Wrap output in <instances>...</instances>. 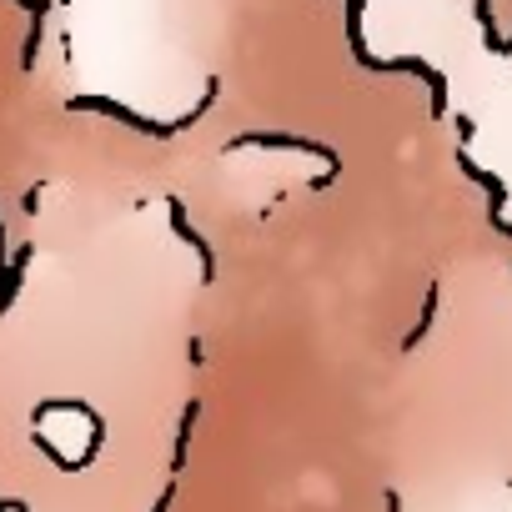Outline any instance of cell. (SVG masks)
Instances as JSON below:
<instances>
[{
  "instance_id": "277c9868",
  "label": "cell",
  "mask_w": 512,
  "mask_h": 512,
  "mask_svg": "<svg viewBox=\"0 0 512 512\" xmlns=\"http://www.w3.org/2000/svg\"><path fill=\"white\" fill-rule=\"evenodd\" d=\"M437 307H442V282H427V297H422V312H417V322H412V332L402 337V352H417V347L427 342V332L437 327Z\"/></svg>"
},
{
  "instance_id": "7a4b0ae2",
  "label": "cell",
  "mask_w": 512,
  "mask_h": 512,
  "mask_svg": "<svg viewBox=\"0 0 512 512\" xmlns=\"http://www.w3.org/2000/svg\"><path fill=\"white\" fill-rule=\"evenodd\" d=\"M251 146H262V151H302V156L327 161V171L307 181V191H312V196H317V191H327V186L342 176V156H337V146H327V141H307V136H292V131H236L221 151L231 156V151H251Z\"/></svg>"
},
{
  "instance_id": "3957f363",
  "label": "cell",
  "mask_w": 512,
  "mask_h": 512,
  "mask_svg": "<svg viewBox=\"0 0 512 512\" xmlns=\"http://www.w3.org/2000/svg\"><path fill=\"white\" fill-rule=\"evenodd\" d=\"M166 201H171V231H176V236L201 256V287H211V282H216V251H211V241L191 226V216H186V201H181V196H166Z\"/></svg>"
},
{
  "instance_id": "6da1fadb",
  "label": "cell",
  "mask_w": 512,
  "mask_h": 512,
  "mask_svg": "<svg viewBox=\"0 0 512 512\" xmlns=\"http://www.w3.org/2000/svg\"><path fill=\"white\" fill-rule=\"evenodd\" d=\"M362 11H367V0H347V51H352V61H357L362 71H372V76H382V71L417 76V81L427 86V111H432V121H447V76H442L427 56H392V61L372 56L367 41H362Z\"/></svg>"
},
{
  "instance_id": "8992f818",
  "label": "cell",
  "mask_w": 512,
  "mask_h": 512,
  "mask_svg": "<svg viewBox=\"0 0 512 512\" xmlns=\"http://www.w3.org/2000/svg\"><path fill=\"white\" fill-rule=\"evenodd\" d=\"M457 146H472V121L457 116Z\"/></svg>"
},
{
  "instance_id": "52a82bcc",
  "label": "cell",
  "mask_w": 512,
  "mask_h": 512,
  "mask_svg": "<svg viewBox=\"0 0 512 512\" xmlns=\"http://www.w3.org/2000/svg\"><path fill=\"white\" fill-rule=\"evenodd\" d=\"M502 56H512V36H507V46H502Z\"/></svg>"
},
{
  "instance_id": "5b68a950",
  "label": "cell",
  "mask_w": 512,
  "mask_h": 512,
  "mask_svg": "<svg viewBox=\"0 0 512 512\" xmlns=\"http://www.w3.org/2000/svg\"><path fill=\"white\" fill-rule=\"evenodd\" d=\"M472 16H477V31H482V46H487L492 56H502V46H507V36L497 31V16H492V0H472Z\"/></svg>"
}]
</instances>
